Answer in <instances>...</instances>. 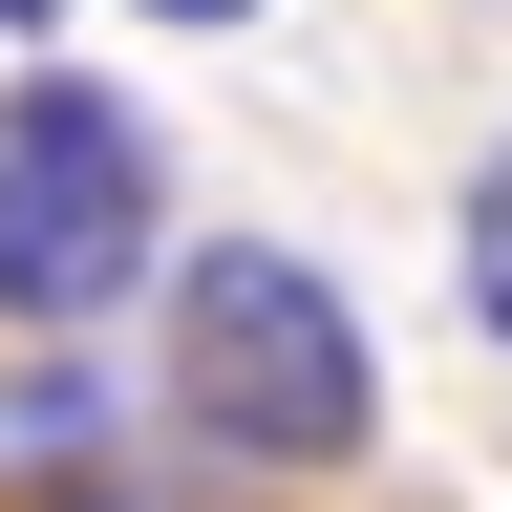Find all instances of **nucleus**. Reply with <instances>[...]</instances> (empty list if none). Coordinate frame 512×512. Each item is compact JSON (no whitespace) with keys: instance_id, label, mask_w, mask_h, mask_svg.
Listing matches in <instances>:
<instances>
[{"instance_id":"obj_1","label":"nucleus","mask_w":512,"mask_h":512,"mask_svg":"<svg viewBox=\"0 0 512 512\" xmlns=\"http://www.w3.org/2000/svg\"><path fill=\"white\" fill-rule=\"evenodd\" d=\"M171 406H192L214 470H342L363 406H384V363H363V320H342L320 256L214 235V256L171 278Z\"/></svg>"},{"instance_id":"obj_3","label":"nucleus","mask_w":512,"mask_h":512,"mask_svg":"<svg viewBox=\"0 0 512 512\" xmlns=\"http://www.w3.org/2000/svg\"><path fill=\"white\" fill-rule=\"evenodd\" d=\"M470 320H491V342H512V150L470 171Z\"/></svg>"},{"instance_id":"obj_4","label":"nucleus","mask_w":512,"mask_h":512,"mask_svg":"<svg viewBox=\"0 0 512 512\" xmlns=\"http://www.w3.org/2000/svg\"><path fill=\"white\" fill-rule=\"evenodd\" d=\"M150 22H256V0H150Z\"/></svg>"},{"instance_id":"obj_2","label":"nucleus","mask_w":512,"mask_h":512,"mask_svg":"<svg viewBox=\"0 0 512 512\" xmlns=\"http://www.w3.org/2000/svg\"><path fill=\"white\" fill-rule=\"evenodd\" d=\"M150 128H128L86 64H22L0 86V320H107L128 278H150Z\"/></svg>"},{"instance_id":"obj_5","label":"nucleus","mask_w":512,"mask_h":512,"mask_svg":"<svg viewBox=\"0 0 512 512\" xmlns=\"http://www.w3.org/2000/svg\"><path fill=\"white\" fill-rule=\"evenodd\" d=\"M0 22H43V0H0Z\"/></svg>"}]
</instances>
